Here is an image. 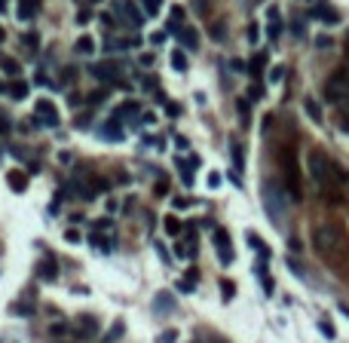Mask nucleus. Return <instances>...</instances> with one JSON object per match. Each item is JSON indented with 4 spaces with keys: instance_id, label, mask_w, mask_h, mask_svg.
Masks as SVG:
<instances>
[{
    "instance_id": "nucleus-22",
    "label": "nucleus",
    "mask_w": 349,
    "mask_h": 343,
    "mask_svg": "<svg viewBox=\"0 0 349 343\" xmlns=\"http://www.w3.org/2000/svg\"><path fill=\"white\" fill-rule=\"evenodd\" d=\"M132 113H138V101H126L123 107H116V117H113V120H120V117H132Z\"/></svg>"
},
{
    "instance_id": "nucleus-13",
    "label": "nucleus",
    "mask_w": 349,
    "mask_h": 343,
    "mask_svg": "<svg viewBox=\"0 0 349 343\" xmlns=\"http://www.w3.org/2000/svg\"><path fill=\"white\" fill-rule=\"evenodd\" d=\"M178 40L184 43V49H196L199 46V34L193 31V28H181V34H178Z\"/></svg>"
},
{
    "instance_id": "nucleus-18",
    "label": "nucleus",
    "mask_w": 349,
    "mask_h": 343,
    "mask_svg": "<svg viewBox=\"0 0 349 343\" xmlns=\"http://www.w3.org/2000/svg\"><path fill=\"white\" fill-rule=\"evenodd\" d=\"M193 288H196V270H190V273L178 282V291H181V294H193Z\"/></svg>"
},
{
    "instance_id": "nucleus-29",
    "label": "nucleus",
    "mask_w": 349,
    "mask_h": 343,
    "mask_svg": "<svg viewBox=\"0 0 349 343\" xmlns=\"http://www.w3.org/2000/svg\"><path fill=\"white\" fill-rule=\"evenodd\" d=\"M92 49H95L92 37H80V40H77V52H92Z\"/></svg>"
},
{
    "instance_id": "nucleus-24",
    "label": "nucleus",
    "mask_w": 349,
    "mask_h": 343,
    "mask_svg": "<svg viewBox=\"0 0 349 343\" xmlns=\"http://www.w3.org/2000/svg\"><path fill=\"white\" fill-rule=\"evenodd\" d=\"M172 67H175V71H187V55H184L181 49L172 52Z\"/></svg>"
},
{
    "instance_id": "nucleus-41",
    "label": "nucleus",
    "mask_w": 349,
    "mask_h": 343,
    "mask_svg": "<svg viewBox=\"0 0 349 343\" xmlns=\"http://www.w3.org/2000/svg\"><path fill=\"white\" fill-rule=\"evenodd\" d=\"M248 98H251V101L263 98V86H251V89H248Z\"/></svg>"
},
{
    "instance_id": "nucleus-10",
    "label": "nucleus",
    "mask_w": 349,
    "mask_h": 343,
    "mask_svg": "<svg viewBox=\"0 0 349 343\" xmlns=\"http://www.w3.org/2000/svg\"><path fill=\"white\" fill-rule=\"evenodd\" d=\"M153 310H157V316L172 313V310H175V297H172L169 291H160L157 297H153Z\"/></svg>"
},
{
    "instance_id": "nucleus-44",
    "label": "nucleus",
    "mask_w": 349,
    "mask_h": 343,
    "mask_svg": "<svg viewBox=\"0 0 349 343\" xmlns=\"http://www.w3.org/2000/svg\"><path fill=\"white\" fill-rule=\"evenodd\" d=\"M141 123H144V126H153V123H157V113H153V110H147L144 117H141Z\"/></svg>"
},
{
    "instance_id": "nucleus-50",
    "label": "nucleus",
    "mask_w": 349,
    "mask_h": 343,
    "mask_svg": "<svg viewBox=\"0 0 349 343\" xmlns=\"http://www.w3.org/2000/svg\"><path fill=\"white\" fill-rule=\"evenodd\" d=\"M89 101H92V104H101V101H104V89H101V92H92Z\"/></svg>"
},
{
    "instance_id": "nucleus-43",
    "label": "nucleus",
    "mask_w": 349,
    "mask_h": 343,
    "mask_svg": "<svg viewBox=\"0 0 349 343\" xmlns=\"http://www.w3.org/2000/svg\"><path fill=\"white\" fill-rule=\"evenodd\" d=\"M150 43H153V46H160V43H166V34H163V31H157V34H150Z\"/></svg>"
},
{
    "instance_id": "nucleus-2",
    "label": "nucleus",
    "mask_w": 349,
    "mask_h": 343,
    "mask_svg": "<svg viewBox=\"0 0 349 343\" xmlns=\"http://www.w3.org/2000/svg\"><path fill=\"white\" fill-rule=\"evenodd\" d=\"M306 166H309L313 181H316L322 190H334V187H337V181H334V163L322 154V150H309V154H306Z\"/></svg>"
},
{
    "instance_id": "nucleus-40",
    "label": "nucleus",
    "mask_w": 349,
    "mask_h": 343,
    "mask_svg": "<svg viewBox=\"0 0 349 343\" xmlns=\"http://www.w3.org/2000/svg\"><path fill=\"white\" fill-rule=\"evenodd\" d=\"M291 31H294V37H306V25H303V22H294Z\"/></svg>"
},
{
    "instance_id": "nucleus-11",
    "label": "nucleus",
    "mask_w": 349,
    "mask_h": 343,
    "mask_svg": "<svg viewBox=\"0 0 349 343\" xmlns=\"http://www.w3.org/2000/svg\"><path fill=\"white\" fill-rule=\"evenodd\" d=\"M77 334L80 337H95V331H98V319L95 316H80V322H77Z\"/></svg>"
},
{
    "instance_id": "nucleus-26",
    "label": "nucleus",
    "mask_w": 349,
    "mask_h": 343,
    "mask_svg": "<svg viewBox=\"0 0 349 343\" xmlns=\"http://www.w3.org/2000/svg\"><path fill=\"white\" fill-rule=\"evenodd\" d=\"M178 169H181V181H184L187 187H193V172H190L193 166H190V163H181V160H178Z\"/></svg>"
},
{
    "instance_id": "nucleus-1",
    "label": "nucleus",
    "mask_w": 349,
    "mask_h": 343,
    "mask_svg": "<svg viewBox=\"0 0 349 343\" xmlns=\"http://www.w3.org/2000/svg\"><path fill=\"white\" fill-rule=\"evenodd\" d=\"M260 199H263V209H266L269 221H273L276 227H282V224H285V218H288V190H285V184L266 181V184H263Z\"/></svg>"
},
{
    "instance_id": "nucleus-34",
    "label": "nucleus",
    "mask_w": 349,
    "mask_h": 343,
    "mask_svg": "<svg viewBox=\"0 0 349 343\" xmlns=\"http://www.w3.org/2000/svg\"><path fill=\"white\" fill-rule=\"evenodd\" d=\"M319 331H322L328 340H334V337H337V331H334V325H331V322H319Z\"/></svg>"
},
{
    "instance_id": "nucleus-35",
    "label": "nucleus",
    "mask_w": 349,
    "mask_h": 343,
    "mask_svg": "<svg viewBox=\"0 0 349 343\" xmlns=\"http://www.w3.org/2000/svg\"><path fill=\"white\" fill-rule=\"evenodd\" d=\"M331 46H334V43H331V37H325V34H319V37H316V49H322V52H325V49H331Z\"/></svg>"
},
{
    "instance_id": "nucleus-52",
    "label": "nucleus",
    "mask_w": 349,
    "mask_h": 343,
    "mask_svg": "<svg viewBox=\"0 0 349 343\" xmlns=\"http://www.w3.org/2000/svg\"><path fill=\"white\" fill-rule=\"evenodd\" d=\"M166 190H169V184H166V181H157V196H166Z\"/></svg>"
},
{
    "instance_id": "nucleus-58",
    "label": "nucleus",
    "mask_w": 349,
    "mask_h": 343,
    "mask_svg": "<svg viewBox=\"0 0 349 343\" xmlns=\"http://www.w3.org/2000/svg\"><path fill=\"white\" fill-rule=\"evenodd\" d=\"M309 4H313V0H309Z\"/></svg>"
},
{
    "instance_id": "nucleus-14",
    "label": "nucleus",
    "mask_w": 349,
    "mask_h": 343,
    "mask_svg": "<svg viewBox=\"0 0 349 343\" xmlns=\"http://www.w3.org/2000/svg\"><path fill=\"white\" fill-rule=\"evenodd\" d=\"M37 273H40V279H55L58 276V266H55V260L52 257H46V260H40V266H37Z\"/></svg>"
},
{
    "instance_id": "nucleus-8",
    "label": "nucleus",
    "mask_w": 349,
    "mask_h": 343,
    "mask_svg": "<svg viewBox=\"0 0 349 343\" xmlns=\"http://www.w3.org/2000/svg\"><path fill=\"white\" fill-rule=\"evenodd\" d=\"M309 16H313V19H319V22H322V25H328V28L340 25V16H337V10H331V7H325V4H316L313 10H309Z\"/></svg>"
},
{
    "instance_id": "nucleus-5",
    "label": "nucleus",
    "mask_w": 349,
    "mask_h": 343,
    "mask_svg": "<svg viewBox=\"0 0 349 343\" xmlns=\"http://www.w3.org/2000/svg\"><path fill=\"white\" fill-rule=\"evenodd\" d=\"M116 16H123L132 28H138V25H144V16H141V10L132 4V0H116Z\"/></svg>"
},
{
    "instance_id": "nucleus-39",
    "label": "nucleus",
    "mask_w": 349,
    "mask_h": 343,
    "mask_svg": "<svg viewBox=\"0 0 349 343\" xmlns=\"http://www.w3.org/2000/svg\"><path fill=\"white\" fill-rule=\"evenodd\" d=\"M89 19H92L89 10H80V13H77V25H89Z\"/></svg>"
},
{
    "instance_id": "nucleus-48",
    "label": "nucleus",
    "mask_w": 349,
    "mask_h": 343,
    "mask_svg": "<svg viewBox=\"0 0 349 343\" xmlns=\"http://www.w3.org/2000/svg\"><path fill=\"white\" fill-rule=\"evenodd\" d=\"M266 16L273 19V22H282V16H279V7H269V10H266Z\"/></svg>"
},
{
    "instance_id": "nucleus-19",
    "label": "nucleus",
    "mask_w": 349,
    "mask_h": 343,
    "mask_svg": "<svg viewBox=\"0 0 349 343\" xmlns=\"http://www.w3.org/2000/svg\"><path fill=\"white\" fill-rule=\"evenodd\" d=\"M123 331H126V325H123V322H113V325H110V331L104 334V343H116V340L123 337Z\"/></svg>"
},
{
    "instance_id": "nucleus-42",
    "label": "nucleus",
    "mask_w": 349,
    "mask_h": 343,
    "mask_svg": "<svg viewBox=\"0 0 349 343\" xmlns=\"http://www.w3.org/2000/svg\"><path fill=\"white\" fill-rule=\"evenodd\" d=\"M248 40H251V43H257V40H260V28H257V25H251V28H248Z\"/></svg>"
},
{
    "instance_id": "nucleus-20",
    "label": "nucleus",
    "mask_w": 349,
    "mask_h": 343,
    "mask_svg": "<svg viewBox=\"0 0 349 343\" xmlns=\"http://www.w3.org/2000/svg\"><path fill=\"white\" fill-rule=\"evenodd\" d=\"M89 242H92V248H101V251H110L113 245H110V239L107 236H101V233H92L89 236Z\"/></svg>"
},
{
    "instance_id": "nucleus-27",
    "label": "nucleus",
    "mask_w": 349,
    "mask_h": 343,
    "mask_svg": "<svg viewBox=\"0 0 349 343\" xmlns=\"http://www.w3.org/2000/svg\"><path fill=\"white\" fill-rule=\"evenodd\" d=\"M263 67H266V55H263V52H260V55H254V61H251V64H248V74H260V71H263Z\"/></svg>"
},
{
    "instance_id": "nucleus-30",
    "label": "nucleus",
    "mask_w": 349,
    "mask_h": 343,
    "mask_svg": "<svg viewBox=\"0 0 349 343\" xmlns=\"http://www.w3.org/2000/svg\"><path fill=\"white\" fill-rule=\"evenodd\" d=\"M282 77H285V67L276 64V67H269V77H266V80H269V83H282Z\"/></svg>"
},
{
    "instance_id": "nucleus-45",
    "label": "nucleus",
    "mask_w": 349,
    "mask_h": 343,
    "mask_svg": "<svg viewBox=\"0 0 349 343\" xmlns=\"http://www.w3.org/2000/svg\"><path fill=\"white\" fill-rule=\"evenodd\" d=\"M212 37L215 40H224V25H212Z\"/></svg>"
},
{
    "instance_id": "nucleus-6",
    "label": "nucleus",
    "mask_w": 349,
    "mask_h": 343,
    "mask_svg": "<svg viewBox=\"0 0 349 343\" xmlns=\"http://www.w3.org/2000/svg\"><path fill=\"white\" fill-rule=\"evenodd\" d=\"M89 71H92V77H95V80L120 83V71H123V67H116V64H110V61H101V64H92Z\"/></svg>"
},
{
    "instance_id": "nucleus-51",
    "label": "nucleus",
    "mask_w": 349,
    "mask_h": 343,
    "mask_svg": "<svg viewBox=\"0 0 349 343\" xmlns=\"http://www.w3.org/2000/svg\"><path fill=\"white\" fill-rule=\"evenodd\" d=\"M208 187H221V175H218V172L208 175Z\"/></svg>"
},
{
    "instance_id": "nucleus-31",
    "label": "nucleus",
    "mask_w": 349,
    "mask_h": 343,
    "mask_svg": "<svg viewBox=\"0 0 349 343\" xmlns=\"http://www.w3.org/2000/svg\"><path fill=\"white\" fill-rule=\"evenodd\" d=\"M334 181L337 184H349V172L343 166H337V163H334Z\"/></svg>"
},
{
    "instance_id": "nucleus-36",
    "label": "nucleus",
    "mask_w": 349,
    "mask_h": 343,
    "mask_svg": "<svg viewBox=\"0 0 349 343\" xmlns=\"http://www.w3.org/2000/svg\"><path fill=\"white\" fill-rule=\"evenodd\" d=\"M0 67H4L7 74H19V64H16L13 58H0Z\"/></svg>"
},
{
    "instance_id": "nucleus-55",
    "label": "nucleus",
    "mask_w": 349,
    "mask_h": 343,
    "mask_svg": "<svg viewBox=\"0 0 349 343\" xmlns=\"http://www.w3.org/2000/svg\"><path fill=\"white\" fill-rule=\"evenodd\" d=\"M343 52H346V58H349V37H346V49H343Z\"/></svg>"
},
{
    "instance_id": "nucleus-15",
    "label": "nucleus",
    "mask_w": 349,
    "mask_h": 343,
    "mask_svg": "<svg viewBox=\"0 0 349 343\" xmlns=\"http://www.w3.org/2000/svg\"><path fill=\"white\" fill-rule=\"evenodd\" d=\"M303 110L309 113V120H313V123H322V107H319L316 98H303Z\"/></svg>"
},
{
    "instance_id": "nucleus-28",
    "label": "nucleus",
    "mask_w": 349,
    "mask_h": 343,
    "mask_svg": "<svg viewBox=\"0 0 349 343\" xmlns=\"http://www.w3.org/2000/svg\"><path fill=\"white\" fill-rule=\"evenodd\" d=\"M166 233H169V236H178V233H181V221H178V218H172V215L166 218Z\"/></svg>"
},
{
    "instance_id": "nucleus-32",
    "label": "nucleus",
    "mask_w": 349,
    "mask_h": 343,
    "mask_svg": "<svg viewBox=\"0 0 349 343\" xmlns=\"http://www.w3.org/2000/svg\"><path fill=\"white\" fill-rule=\"evenodd\" d=\"M266 34H269V40H279V37H282V22H269Z\"/></svg>"
},
{
    "instance_id": "nucleus-3",
    "label": "nucleus",
    "mask_w": 349,
    "mask_h": 343,
    "mask_svg": "<svg viewBox=\"0 0 349 343\" xmlns=\"http://www.w3.org/2000/svg\"><path fill=\"white\" fill-rule=\"evenodd\" d=\"M285 190L291 199H300V178H297V154L294 150H285Z\"/></svg>"
},
{
    "instance_id": "nucleus-56",
    "label": "nucleus",
    "mask_w": 349,
    "mask_h": 343,
    "mask_svg": "<svg viewBox=\"0 0 349 343\" xmlns=\"http://www.w3.org/2000/svg\"><path fill=\"white\" fill-rule=\"evenodd\" d=\"M0 40H4V28H0Z\"/></svg>"
},
{
    "instance_id": "nucleus-54",
    "label": "nucleus",
    "mask_w": 349,
    "mask_h": 343,
    "mask_svg": "<svg viewBox=\"0 0 349 343\" xmlns=\"http://www.w3.org/2000/svg\"><path fill=\"white\" fill-rule=\"evenodd\" d=\"M0 13H7V0H0Z\"/></svg>"
},
{
    "instance_id": "nucleus-37",
    "label": "nucleus",
    "mask_w": 349,
    "mask_h": 343,
    "mask_svg": "<svg viewBox=\"0 0 349 343\" xmlns=\"http://www.w3.org/2000/svg\"><path fill=\"white\" fill-rule=\"evenodd\" d=\"M157 343H178V331H166V334H160Z\"/></svg>"
},
{
    "instance_id": "nucleus-25",
    "label": "nucleus",
    "mask_w": 349,
    "mask_h": 343,
    "mask_svg": "<svg viewBox=\"0 0 349 343\" xmlns=\"http://www.w3.org/2000/svg\"><path fill=\"white\" fill-rule=\"evenodd\" d=\"M10 95H13V98H25V95H28V83H25V80H22V83H19V80L10 83Z\"/></svg>"
},
{
    "instance_id": "nucleus-57",
    "label": "nucleus",
    "mask_w": 349,
    "mask_h": 343,
    "mask_svg": "<svg viewBox=\"0 0 349 343\" xmlns=\"http://www.w3.org/2000/svg\"><path fill=\"white\" fill-rule=\"evenodd\" d=\"M92 4H101V0H92Z\"/></svg>"
},
{
    "instance_id": "nucleus-38",
    "label": "nucleus",
    "mask_w": 349,
    "mask_h": 343,
    "mask_svg": "<svg viewBox=\"0 0 349 343\" xmlns=\"http://www.w3.org/2000/svg\"><path fill=\"white\" fill-rule=\"evenodd\" d=\"M230 67L236 71V74H245V71H248V64H245L242 58H233V61H230Z\"/></svg>"
},
{
    "instance_id": "nucleus-53",
    "label": "nucleus",
    "mask_w": 349,
    "mask_h": 343,
    "mask_svg": "<svg viewBox=\"0 0 349 343\" xmlns=\"http://www.w3.org/2000/svg\"><path fill=\"white\" fill-rule=\"evenodd\" d=\"M141 86H144V89H157V80L147 77V80H141Z\"/></svg>"
},
{
    "instance_id": "nucleus-23",
    "label": "nucleus",
    "mask_w": 349,
    "mask_h": 343,
    "mask_svg": "<svg viewBox=\"0 0 349 343\" xmlns=\"http://www.w3.org/2000/svg\"><path fill=\"white\" fill-rule=\"evenodd\" d=\"M141 7H144L147 16H157V13L163 10V0H141Z\"/></svg>"
},
{
    "instance_id": "nucleus-46",
    "label": "nucleus",
    "mask_w": 349,
    "mask_h": 343,
    "mask_svg": "<svg viewBox=\"0 0 349 343\" xmlns=\"http://www.w3.org/2000/svg\"><path fill=\"white\" fill-rule=\"evenodd\" d=\"M64 239H67L71 245H77V242H80V233H77V230H67V233H64Z\"/></svg>"
},
{
    "instance_id": "nucleus-12",
    "label": "nucleus",
    "mask_w": 349,
    "mask_h": 343,
    "mask_svg": "<svg viewBox=\"0 0 349 343\" xmlns=\"http://www.w3.org/2000/svg\"><path fill=\"white\" fill-rule=\"evenodd\" d=\"M37 10H40V0H19V19H22V22L34 19Z\"/></svg>"
},
{
    "instance_id": "nucleus-16",
    "label": "nucleus",
    "mask_w": 349,
    "mask_h": 343,
    "mask_svg": "<svg viewBox=\"0 0 349 343\" xmlns=\"http://www.w3.org/2000/svg\"><path fill=\"white\" fill-rule=\"evenodd\" d=\"M101 135H104V138H116V141H120V138H123V126H120V120L104 123V126H101Z\"/></svg>"
},
{
    "instance_id": "nucleus-7",
    "label": "nucleus",
    "mask_w": 349,
    "mask_h": 343,
    "mask_svg": "<svg viewBox=\"0 0 349 343\" xmlns=\"http://www.w3.org/2000/svg\"><path fill=\"white\" fill-rule=\"evenodd\" d=\"M215 248H218V257L221 263H233V248H230V233L227 230H215Z\"/></svg>"
},
{
    "instance_id": "nucleus-49",
    "label": "nucleus",
    "mask_w": 349,
    "mask_h": 343,
    "mask_svg": "<svg viewBox=\"0 0 349 343\" xmlns=\"http://www.w3.org/2000/svg\"><path fill=\"white\" fill-rule=\"evenodd\" d=\"M166 113H169V117H178V113H181V104H166Z\"/></svg>"
},
{
    "instance_id": "nucleus-21",
    "label": "nucleus",
    "mask_w": 349,
    "mask_h": 343,
    "mask_svg": "<svg viewBox=\"0 0 349 343\" xmlns=\"http://www.w3.org/2000/svg\"><path fill=\"white\" fill-rule=\"evenodd\" d=\"M230 150H233V166H236V172H242V169H245V154H242V147L233 144Z\"/></svg>"
},
{
    "instance_id": "nucleus-9",
    "label": "nucleus",
    "mask_w": 349,
    "mask_h": 343,
    "mask_svg": "<svg viewBox=\"0 0 349 343\" xmlns=\"http://www.w3.org/2000/svg\"><path fill=\"white\" fill-rule=\"evenodd\" d=\"M37 117H40L46 126H58V110H55V104L52 101H46V98H40V101H37Z\"/></svg>"
},
{
    "instance_id": "nucleus-17",
    "label": "nucleus",
    "mask_w": 349,
    "mask_h": 343,
    "mask_svg": "<svg viewBox=\"0 0 349 343\" xmlns=\"http://www.w3.org/2000/svg\"><path fill=\"white\" fill-rule=\"evenodd\" d=\"M7 184L16 190V193H22V190L28 187V178H25L22 172H10V175H7Z\"/></svg>"
},
{
    "instance_id": "nucleus-33",
    "label": "nucleus",
    "mask_w": 349,
    "mask_h": 343,
    "mask_svg": "<svg viewBox=\"0 0 349 343\" xmlns=\"http://www.w3.org/2000/svg\"><path fill=\"white\" fill-rule=\"evenodd\" d=\"M221 291H224V300H233V294H236V285H233L230 279L221 282Z\"/></svg>"
},
{
    "instance_id": "nucleus-4",
    "label": "nucleus",
    "mask_w": 349,
    "mask_h": 343,
    "mask_svg": "<svg viewBox=\"0 0 349 343\" xmlns=\"http://www.w3.org/2000/svg\"><path fill=\"white\" fill-rule=\"evenodd\" d=\"M337 239H340V233H337V227H331V224L316 227V233H313V242H316V248H319L322 254L334 251V248H337Z\"/></svg>"
},
{
    "instance_id": "nucleus-47",
    "label": "nucleus",
    "mask_w": 349,
    "mask_h": 343,
    "mask_svg": "<svg viewBox=\"0 0 349 343\" xmlns=\"http://www.w3.org/2000/svg\"><path fill=\"white\" fill-rule=\"evenodd\" d=\"M288 266H291V273H294V276H300V279L306 276V273L300 270V263H297V260H288Z\"/></svg>"
}]
</instances>
